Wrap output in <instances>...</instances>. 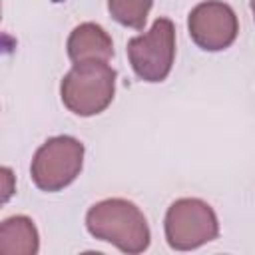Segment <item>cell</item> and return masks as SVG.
I'll return each mask as SVG.
<instances>
[{
  "instance_id": "9c48e42d",
  "label": "cell",
  "mask_w": 255,
  "mask_h": 255,
  "mask_svg": "<svg viewBox=\"0 0 255 255\" xmlns=\"http://www.w3.org/2000/svg\"><path fill=\"white\" fill-rule=\"evenodd\" d=\"M153 0H108V10L112 18L118 24L133 30H143Z\"/></svg>"
},
{
  "instance_id": "277c9868",
  "label": "cell",
  "mask_w": 255,
  "mask_h": 255,
  "mask_svg": "<svg viewBox=\"0 0 255 255\" xmlns=\"http://www.w3.org/2000/svg\"><path fill=\"white\" fill-rule=\"evenodd\" d=\"M163 231L171 249L191 251L217 239L219 219L207 201L199 197H181L167 207Z\"/></svg>"
},
{
  "instance_id": "3957f363",
  "label": "cell",
  "mask_w": 255,
  "mask_h": 255,
  "mask_svg": "<svg viewBox=\"0 0 255 255\" xmlns=\"http://www.w3.org/2000/svg\"><path fill=\"white\" fill-rule=\"evenodd\" d=\"M84 143L74 135L48 137L34 153L30 175L38 189L54 193L68 187L82 171Z\"/></svg>"
},
{
  "instance_id": "5b68a950",
  "label": "cell",
  "mask_w": 255,
  "mask_h": 255,
  "mask_svg": "<svg viewBox=\"0 0 255 255\" xmlns=\"http://www.w3.org/2000/svg\"><path fill=\"white\" fill-rule=\"evenodd\" d=\"M128 60L133 74L149 84L163 82L175 60V26L169 18L159 16L151 24V28L133 36L128 42Z\"/></svg>"
},
{
  "instance_id": "30bf717a",
  "label": "cell",
  "mask_w": 255,
  "mask_h": 255,
  "mask_svg": "<svg viewBox=\"0 0 255 255\" xmlns=\"http://www.w3.org/2000/svg\"><path fill=\"white\" fill-rule=\"evenodd\" d=\"M249 6H251V12H253V20H255V0H249Z\"/></svg>"
},
{
  "instance_id": "8992f818",
  "label": "cell",
  "mask_w": 255,
  "mask_h": 255,
  "mask_svg": "<svg viewBox=\"0 0 255 255\" xmlns=\"http://www.w3.org/2000/svg\"><path fill=\"white\" fill-rule=\"evenodd\" d=\"M187 32L201 50L221 52L235 42L239 20L235 10L223 0H205L191 8L187 16Z\"/></svg>"
},
{
  "instance_id": "7a4b0ae2",
  "label": "cell",
  "mask_w": 255,
  "mask_h": 255,
  "mask_svg": "<svg viewBox=\"0 0 255 255\" xmlns=\"http://www.w3.org/2000/svg\"><path fill=\"white\" fill-rule=\"evenodd\" d=\"M116 70L108 62H80L60 82L62 104L76 116L102 114L116 94Z\"/></svg>"
},
{
  "instance_id": "ba28073f",
  "label": "cell",
  "mask_w": 255,
  "mask_h": 255,
  "mask_svg": "<svg viewBox=\"0 0 255 255\" xmlns=\"http://www.w3.org/2000/svg\"><path fill=\"white\" fill-rule=\"evenodd\" d=\"M38 249H40V235L30 217L12 215L0 223L2 255H36Z\"/></svg>"
},
{
  "instance_id": "6da1fadb",
  "label": "cell",
  "mask_w": 255,
  "mask_h": 255,
  "mask_svg": "<svg viewBox=\"0 0 255 255\" xmlns=\"http://www.w3.org/2000/svg\"><path fill=\"white\" fill-rule=\"evenodd\" d=\"M86 229L92 237L112 243L128 255L143 253L151 241L143 211L124 197H110L94 203L86 213Z\"/></svg>"
},
{
  "instance_id": "52a82bcc",
  "label": "cell",
  "mask_w": 255,
  "mask_h": 255,
  "mask_svg": "<svg viewBox=\"0 0 255 255\" xmlns=\"http://www.w3.org/2000/svg\"><path fill=\"white\" fill-rule=\"evenodd\" d=\"M66 50L74 64L108 62L114 56V42H112V36L100 24L82 22L70 32Z\"/></svg>"
}]
</instances>
